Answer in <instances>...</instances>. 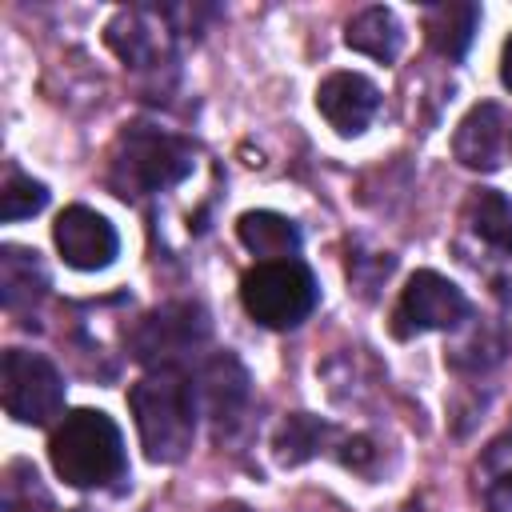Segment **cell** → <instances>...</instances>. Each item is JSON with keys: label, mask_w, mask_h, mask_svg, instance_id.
<instances>
[{"label": "cell", "mask_w": 512, "mask_h": 512, "mask_svg": "<svg viewBox=\"0 0 512 512\" xmlns=\"http://www.w3.org/2000/svg\"><path fill=\"white\" fill-rule=\"evenodd\" d=\"M128 408L136 416V432L152 464H176L188 456L196 440L200 396L184 368H148L128 388Z\"/></svg>", "instance_id": "6da1fadb"}, {"label": "cell", "mask_w": 512, "mask_h": 512, "mask_svg": "<svg viewBox=\"0 0 512 512\" xmlns=\"http://www.w3.org/2000/svg\"><path fill=\"white\" fill-rule=\"evenodd\" d=\"M48 460L72 488H108L128 472L124 436L100 408H72L48 440Z\"/></svg>", "instance_id": "7a4b0ae2"}, {"label": "cell", "mask_w": 512, "mask_h": 512, "mask_svg": "<svg viewBox=\"0 0 512 512\" xmlns=\"http://www.w3.org/2000/svg\"><path fill=\"white\" fill-rule=\"evenodd\" d=\"M196 164V148L164 132L156 124H128L112 148V168H108V188L124 200H140L164 188H176Z\"/></svg>", "instance_id": "3957f363"}, {"label": "cell", "mask_w": 512, "mask_h": 512, "mask_svg": "<svg viewBox=\"0 0 512 512\" xmlns=\"http://www.w3.org/2000/svg\"><path fill=\"white\" fill-rule=\"evenodd\" d=\"M320 300L316 276L304 260H264L244 272L240 304L264 328H296L312 316Z\"/></svg>", "instance_id": "277c9868"}, {"label": "cell", "mask_w": 512, "mask_h": 512, "mask_svg": "<svg viewBox=\"0 0 512 512\" xmlns=\"http://www.w3.org/2000/svg\"><path fill=\"white\" fill-rule=\"evenodd\" d=\"M208 336V312L192 300H172L140 316V324L128 332V352L148 368H180V360L204 348Z\"/></svg>", "instance_id": "5b68a950"}, {"label": "cell", "mask_w": 512, "mask_h": 512, "mask_svg": "<svg viewBox=\"0 0 512 512\" xmlns=\"http://www.w3.org/2000/svg\"><path fill=\"white\" fill-rule=\"evenodd\" d=\"M0 396H4V412L16 424L44 428L64 412V376L48 356L28 348H8L0 360Z\"/></svg>", "instance_id": "8992f818"}, {"label": "cell", "mask_w": 512, "mask_h": 512, "mask_svg": "<svg viewBox=\"0 0 512 512\" xmlns=\"http://www.w3.org/2000/svg\"><path fill=\"white\" fill-rule=\"evenodd\" d=\"M464 320H468L464 292L448 276H440L432 268L408 276V284H404V292H400V300L392 308V332L400 340L420 336V332H452Z\"/></svg>", "instance_id": "52a82bcc"}, {"label": "cell", "mask_w": 512, "mask_h": 512, "mask_svg": "<svg viewBox=\"0 0 512 512\" xmlns=\"http://www.w3.org/2000/svg\"><path fill=\"white\" fill-rule=\"evenodd\" d=\"M104 40L128 68H160L176 52L172 16L160 8H120L108 20Z\"/></svg>", "instance_id": "ba28073f"}, {"label": "cell", "mask_w": 512, "mask_h": 512, "mask_svg": "<svg viewBox=\"0 0 512 512\" xmlns=\"http://www.w3.org/2000/svg\"><path fill=\"white\" fill-rule=\"evenodd\" d=\"M52 240H56V248L64 256V264L76 268V272H100L120 252L116 228L96 208H84V204H72V208H64L56 216Z\"/></svg>", "instance_id": "9c48e42d"}, {"label": "cell", "mask_w": 512, "mask_h": 512, "mask_svg": "<svg viewBox=\"0 0 512 512\" xmlns=\"http://www.w3.org/2000/svg\"><path fill=\"white\" fill-rule=\"evenodd\" d=\"M316 108L340 136H360L380 112V88L360 72H332L316 88Z\"/></svg>", "instance_id": "30bf717a"}, {"label": "cell", "mask_w": 512, "mask_h": 512, "mask_svg": "<svg viewBox=\"0 0 512 512\" xmlns=\"http://www.w3.org/2000/svg\"><path fill=\"white\" fill-rule=\"evenodd\" d=\"M504 140H508V116H504L500 104L484 100V104L468 108V116L456 124L452 152H456V160H460L464 168L492 172V168H500Z\"/></svg>", "instance_id": "8fae6325"}, {"label": "cell", "mask_w": 512, "mask_h": 512, "mask_svg": "<svg viewBox=\"0 0 512 512\" xmlns=\"http://www.w3.org/2000/svg\"><path fill=\"white\" fill-rule=\"evenodd\" d=\"M196 396L204 400V408H208V416H212L216 428L236 424L240 412H244V404H248V372H244V364H240L232 352L212 356V360L200 368Z\"/></svg>", "instance_id": "7c38bea8"}, {"label": "cell", "mask_w": 512, "mask_h": 512, "mask_svg": "<svg viewBox=\"0 0 512 512\" xmlns=\"http://www.w3.org/2000/svg\"><path fill=\"white\" fill-rule=\"evenodd\" d=\"M44 292H48V272H44L40 252L20 248V244H4L0 248V300H4V308L24 312Z\"/></svg>", "instance_id": "4fadbf2b"}, {"label": "cell", "mask_w": 512, "mask_h": 512, "mask_svg": "<svg viewBox=\"0 0 512 512\" xmlns=\"http://www.w3.org/2000/svg\"><path fill=\"white\" fill-rule=\"evenodd\" d=\"M236 236L240 244L264 260H296L300 252V228L296 220L280 216V212H268V208H256V212H244L236 220Z\"/></svg>", "instance_id": "5bb4252c"}, {"label": "cell", "mask_w": 512, "mask_h": 512, "mask_svg": "<svg viewBox=\"0 0 512 512\" xmlns=\"http://www.w3.org/2000/svg\"><path fill=\"white\" fill-rule=\"evenodd\" d=\"M476 24H480V4H468V0H448V4H432L424 12V36H428V48L444 60H460L476 36Z\"/></svg>", "instance_id": "9a60e30c"}, {"label": "cell", "mask_w": 512, "mask_h": 512, "mask_svg": "<svg viewBox=\"0 0 512 512\" xmlns=\"http://www.w3.org/2000/svg\"><path fill=\"white\" fill-rule=\"evenodd\" d=\"M464 228L492 252L512 260V200L496 188H476L464 200Z\"/></svg>", "instance_id": "2e32d148"}, {"label": "cell", "mask_w": 512, "mask_h": 512, "mask_svg": "<svg viewBox=\"0 0 512 512\" xmlns=\"http://www.w3.org/2000/svg\"><path fill=\"white\" fill-rule=\"evenodd\" d=\"M344 44H348L352 52H364V56H372V60L392 64V60L400 56L404 32H400V20H396L392 8L372 4V8H360V12L348 20V28H344Z\"/></svg>", "instance_id": "e0dca14e"}, {"label": "cell", "mask_w": 512, "mask_h": 512, "mask_svg": "<svg viewBox=\"0 0 512 512\" xmlns=\"http://www.w3.org/2000/svg\"><path fill=\"white\" fill-rule=\"evenodd\" d=\"M332 436H336L332 424H324V420H316V416H308V412H292V416L276 428L272 448H276V460H280L284 468H292V464H304L308 456H316Z\"/></svg>", "instance_id": "ac0fdd59"}, {"label": "cell", "mask_w": 512, "mask_h": 512, "mask_svg": "<svg viewBox=\"0 0 512 512\" xmlns=\"http://www.w3.org/2000/svg\"><path fill=\"white\" fill-rule=\"evenodd\" d=\"M0 512H52V496L28 460H12L0 484Z\"/></svg>", "instance_id": "d6986e66"}, {"label": "cell", "mask_w": 512, "mask_h": 512, "mask_svg": "<svg viewBox=\"0 0 512 512\" xmlns=\"http://www.w3.org/2000/svg\"><path fill=\"white\" fill-rule=\"evenodd\" d=\"M48 204V188L40 180H32L28 172L12 168L4 172V188H0V220H24V216H36L40 208Z\"/></svg>", "instance_id": "ffe728a7"}, {"label": "cell", "mask_w": 512, "mask_h": 512, "mask_svg": "<svg viewBox=\"0 0 512 512\" xmlns=\"http://www.w3.org/2000/svg\"><path fill=\"white\" fill-rule=\"evenodd\" d=\"M484 504H488V512H512V472H500V476L488 484Z\"/></svg>", "instance_id": "44dd1931"}, {"label": "cell", "mask_w": 512, "mask_h": 512, "mask_svg": "<svg viewBox=\"0 0 512 512\" xmlns=\"http://www.w3.org/2000/svg\"><path fill=\"white\" fill-rule=\"evenodd\" d=\"M500 80H504V88H512V36L504 40V56H500Z\"/></svg>", "instance_id": "7402d4cb"}, {"label": "cell", "mask_w": 512, "mask_h": 512, "mask_svg": "<svg viewBox=\"0 0 512 512\" xmlns=\"http://www.w3.org/2000/svg\"><path fill=\"white\" fill-rule=\"evenodd\" d=\"M212 512H252L248 504H240V500H224V504H216Z\"/></svg>", "instance_id": "603a6c76"}]
</instances>
